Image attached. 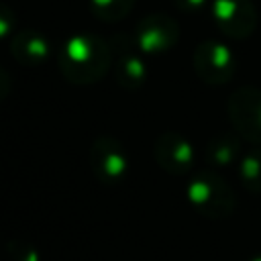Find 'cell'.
<instances>
[{"label":"cell","instance_id":"6da1fadb","mask_svg":"<svg viewBox=\"0 0 261 261\" xmlns=\"http://www.w3.org/2000/svg\"><path fill=\"white\" fill-rule=\"evenodd\" d=\"M57 67L71 84H96L112 67L110 43L94 33H75L63 41L57 53Z\"/></svg>","mask_w":261,"mask_h":261},{"label":"cell","instance_id":"7a4b0ae2","mask_svg":"<svg viewBox=\"0 0 261 261\" xmlns=\"http://www.w3.org/2000/svg\"><path fill=\"white\" fill-rule=\"evenodd\" d=\"M190 204L206 218H226L234 210L232 188L214 171H200L188 184Z\"/></svg>","mask_w":261,"mask_h":261},{"label":"cell","instance_id":"3957f363","mask_svg":"<svg viewBox=\"0 0 261 261\" xmlns=\"http://www.w3.org/2000/svg\"><path fill=\"white\" fill-rule=\"evenodd\" d=\"M90 169L102 184H118L130 169V159L122 143L112 135H100L90 147Z\"/></svg>","mask_w":261,"mask_h":261},{"label":"cell","instance_id":"277c9868","mask_svg":"<svg viewBox=\"0 0 261 261\" xmlns=\"http://www.w3.org/2000/svg\"><path fill=\"white\" fill-rule=\"evenodd\" d=\"M112 67L116 84L124 90H137L147 80V65L143 61V51L137 47L133 35L118 33L110 41Z\"/></svg>","mask_w":261,"mask_h":261},{"label":"cell","instance_id":"5b68a950","mask_svg":"<svg viewBox=\"0 0 261 261\" xmlns=\"http://www.w3.org/2000/svg\"><path fill=\"white\" fill-rule=\"evenodd\" d=\"M130 35L143 53L157 55L169 51L177 43L179 27L167 14H149L135 24V31Z\"/></svg>","mask_w":261,"mask_h":261},{"label":"cell","instance_id":"8992f818","mask_svg":"<svg viewBox=\"0 0 261 261\" xmlns=\"http://www.w3.org/2000/svg\"><path fill=\"white\" fill-rule=\"evenodd\" d=\"M228 110L237 135L261 145V92L251 88L234 92L228 102Z\"/></svg>","mask_w":261,"mask_h":261},{"label":"cell","instance_id":"52a82bcc","mask_svg":"<svg viewBox=\"0 0 261 261\" xmlns=\"http://www.w3.org/2000/svg\"><path fill=\"white\" fill-rule=\"evenodd\" d=\"M196 73L208 84H224L234 73V55L226 45L216 41H206L198 45L194 53Z\"/></svg>","mask_w":261,"mask_h":261},{"label":"cell","instance_id":"ba28073f","mask_svg":"<svg viewBox=\"0 0 261 261\" xmlns=\"http://www.w3.org/2000/svg\"><path fill=\"white\" fill-rule=\"evenodd\" d=\"M212 14L220 31L228 37H245L257 22L255 6L249 0H214Z\"/></svg>","mask_w":261,"mask_h":261},{"label":"cell","instance_id":"9c48e42d","mask_svg":"<svg viewBox=\"0 0 261 261\" xmlns=\"http://www.w3.org/2000/svg\"><path fill=\"white\" fill-rule=\"evenodd\" d=\"M155 161L161 169L173 175H181L194 165V147L177 133H163L155 141Z\"/></svg>","mask_w":261,"mask_h":261},{"label":"cell","instance_id":"30bf717a","mask_svg":"<svg viewBox=\"0 0 261 261\" xmlns=\"http://www.w3.org/2000/svg\"><path fill=\"white\" fill-rule=\"evenodd\" d=\"M10 53L18 63L29 67H39L51 55V41L39 31H31V29L16 31L10 37Z\"/></svg>","mask_w":261,"mask_h":261},{"label":"cell","instance_id":"8fae6325","mask_svg":"<svg viewBox=\"0 0 261 261\" xmlns=\"http://www.w3.org/2000/svg\"><path fill=\"white\" fill-rule=\"evenodd\" d=\"M206 157L216 167L232 165L239 157V139H237V135L224 133V135H216L214 139H210V143L206 147Z\"/></svg>","mask_w":261,"mask_h":261},{"label":"cell","instance_id":"7c38bea8","mask_svg":"<svg viewBox=\"0 0 261 261\" xmlns=\"http://www.w3.org/2000/svg\"><path fill=\"white\" fill-rule=\"evenodd\" d=\"M135 6V0H90L92 14L102 22L122 20Z\"/></svg>","mask_w":261,"mask_h":261},{"label":"cell","instance_id":"4fadbf2b","mask_svg":"<svg viewBox=\"0 0 261 261\" xmlns=\"http://www.w3.org/2000/svg\"><path fill=\"white\" fill-rule=\"evenodd\" d=\"M239 173L241 181L249 192L261 194V149L249 151L239 161Z\"/></svg>","mask_w":261,"mask_h":261},{"label":"cell","instance_id":"5bb4252c","mask_svg":"<svg viewBox=\"0 0 261 261\" xmlns=\"http://www.w3.org/2000/svg\"><path fill=\"white\" fill-rule=\"evenodd\" d=\"M6 251L12 261H41V253L31 243L20 241V239H12L6 247Z\"/></svg>","mask_w":261,"mask_h":261},{"label":"cell","instance_id":"9a60e30c","mask_svg":"<svg viewBox=\"0 0 261 261\" xmlns=\"http://www.w3.org/2000/svg\"><path fill=\"white\" fill-rule=\"evenodd\" d=\"M16 33V14L14 10L0 0V39L12 37Z\"/></svg>","mask_w":261,"mask_h":261},{"label":"cell","instance_id":"2e32d148","mask_svg":"<svg viewBox=\"0 0 261 261\" xmlns=\"http://www.w3.org/2000/svg\"><path fill=\"white\" fill-rule=\"evenodd\" d=\"M208 0H175L177 8H181L184 12H198L200 8L206 6Z\"/></svg>","mask_w":261,"mask_h":261},{"label":"cell","instance_id":"e0dca14e","mask_svg":"<svg viewBox=\"0 0 261 261\" xmlns=\"http://www.w3.org/2000/svg\"><path fill=\"white\" fill-rule=\"evenodd\" d=\"M10 94V75L0 67V102Z\"/></svg>","mask_w":261,"mask_h":261},{"label":"cell","instance_id":"ac0fdd59","mask_svg":"<svg viewBox=\"0 0 261 261\" xmlns=\"http://www.w3.org/2000/svg\"><path fill=\"white\" fill-rule=\"evenodd\" d=\"M249 261H261V253H259V255H255V257H251Z\"/></svg>","mask_w":261,"mask_h":261}]
</instances>
